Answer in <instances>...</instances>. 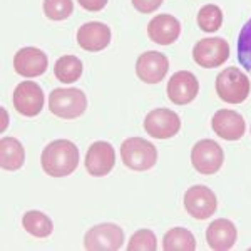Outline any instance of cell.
<instances>
[{
	"label": "cell",
	"mask_w": 251,
	"mask_h": 251,
	"mask_svg": "<svg viewBox=\"0 0 251 251\" xmlns=\"http://www.w3.org/2000/svg\"><path fill=\"white\" fill-rule=\"evenodd\" d=\"M111 42V29L102 22H87L79 27L77 44L87 52H100Z\"/></svg>",
	"instance_id": "obj_16"
},
{
	"label": "cell",
	"mask_w": 251,
	"mask_h": 251,
	"mask_svg": "<svg viewBox=\"0 0 251 251\" xmlns=\"http://www.w3.org/2000/svg\"><path fill=\"white\" fill-rule=\"evenodd\" d=\"M211 126L214 134L226 141L241 139L246 129L243 116L238 114L236 111H231V109H220V111H216V114L213 116Z\"/></svg>",
	"instance_id": "obj_15"
},
{
	"label": "cell",
	"mask_w": 251,
	"mask_h": 251,
	"mask_svg": "<svg viewBox=\"0 0 251 251\" xmlns=\"http://www.w3.org/2000/svg\"><path fill=\"white\" fill-rule=\"evenodd\" d=\"M47 55L37 47H24L15 54L14 69L22 77H39L47 71Z\"/></svg>",
	"instance_id": "obj_14"
},
{
	"label": "cell",
	"mask_w": 251,
	"mask_h": 251,
	"mask_svg": "<svg viewBox=\"0 0 251 251\" xmlns=\"http://www.w3.org/2000/svg\"><path fill=\"white\" fill-rule=\"evenodd\" d=\"M193 59L200 67H220L229 59V44L221 37L201 39L193 47Z\"/></svg>",
	"instance_id": "obj_6"
},
{
	"label": "cell",
	"mask_w": 251,
	"mask_h": 251,
	"mask_svg": "<svg viewBox=\"0 0 251 251\" xmlns=\"http://www.w3.org/2000/svg\"><path fill=\"white\" fill-rule=\"evenodd\" d=\"M157 248L156 236L151 229H139L127 243L129 251H154Z\"/></svg>",
	"instance_id": "obj_26"
},
{
	"label": "cell",
	"mask_w": 251,
	"mask_h": 251,
	"mask_svg": "<svg viewBox=\"0 0 251 251\" xmlns=\"http://www.w3.org/2000/svg\"><path fill=\"white\" fill-rule=\"evenodd\" d=\"M163 0H132V5L141 14H152L161 7Z\"/></svg>",
	"instance_id": "obj_27"
},
{
	"label": "cell",
	"mask_w": 251,
	"mask_h": 251,
	"mask_svg": "<svg viewBox=\"0 0 251 251\" xmlns=\"http://www.w3.org/2000/svg\"><path fill=\"white\" fill-rule=\"evenodd\" d=\"M14 107L19 114L35 117L44 107V91L37 82L24 80L14 91Z\"/></svg>",
	"instance_id": "obj_9"
},
{
	"label": "cell",
	"mask_w": 251,
	"mask_h": 251,
	"mask_svg": "<svg viewBox=\"0 0 251 251\" xmlns=\"http://www.w3.org/2000/svg\"><path fill=\"white\" fill-rule=\"evenodd\" d=\"M25 163V151L15 137H2L0 141V166L5 171H17Z\"/></svg>",
	"instance_id": "obj_19"
},
{
	"label": "cell",
	"mask_w": 251,
	"mask_h": 251,
	"mask_svg": "<svg viewBox=\"0 0 251 251\" xmlns=\"http://www.w3.org/2000/svg\"><path fill=\"white\" fill-rule=\"evenodd\" d=\"M251 82L238 67H226L216 77V94L228 104H241L248 99Z\"/></svg>",
	"instance_id": "obj_2"
},
{
	"label": "cell",
	"mask_w": 251,
	"mask_h": 251,
	"mask_svg": "<svg viewBox=\"0 0 251 251\" xmlns=\"http://www.w3.org/2000/svg\"><path fill=\"white\" fill-rule=\"evenodd\" d=\"M238 240V229L229 220L220 218L214 220L206 229V241L208 246L214 251L231 250Z\"/></svg>",
	"instance_id": "obj_18"
},
{
	"label": "cell",
	"mask_w": 251,
	"mask_h": 251,
	"mask_svg": "<svg viewBox=\"0 0 251 251\" xmlns=\"http://www.w3.org/2000/svg\"><path fill=\"white\" fill-rule=\"evenodd\" d=\"M49 109L60 119H77L87 109V97L80 89H54L49 96Z\"/></svg>",
	"instance_id": "obj_4"
},
{
	"label": "cell",
	"mask_w": 251,
	"mask_h": 251,
	"mask_svg": "<svg viewBox=\"0 0 251 251\" xmlns=\"http://www.w3.org/2000/svg\"><path fill=\"white\" fill-rule=\"evenodd\" d=\"M181 34V24L176 17L169 14L156 15L151 22L148 24V35L152 42L159 46H171L176 42Z\"/></svg>",
	"instance_id": "obj_17"
},
{
	"label": "cell",
	"mask_w": 251,
	"mask_h": 251,
	"mask_svg": "<svg viewBox=\"0 0 251 251\" xmlns=\"http://www.w3.org/2000/svg\"><path fill=\"white\" fill-rule=\"evenodd\" d=\"M200 92V82L196 75L189 71H179L171 75L168 82V97L177 106H186L193 102Z\"/></svg>",
	"instance_id": "obj_11"
},
{
	"label": "cell",
	"mask_w": 251,
	"mask_h": 251,
	"mask_svg": "<svg viewBox=\"0 0 251 251\" xmlns=\"http://www.w3.org/2000/svg\"><path fill=\"white\" fill-rule=\"evenodd\" d=\"M184 208L194 220H208L218 208L216 194L206 186H193L184 194Z\"/></svg>",
	"instance_id": "obj_10"
},
{
	"label": "cell",
	"mask_w": 251,
	"mask_h": 251,
	"mask_svg": "<svg viewBox=\"0 0 251 251\" xmlns=\"http://www.w3.org/2000/svg\"><path fill=\"white\" fill-rule=\"evenodd\" d=\"M223 25V12L218 5L208 3V5L201 7V10L198 12V27L203 32H218Z\"/></svg>",
	"instance_id": "obj_23"
},
{
	"label": "cell",
	"mask_w": 251,
	"mask_h": 251,
	"mask_svg": "<svg viewBox=\"0 0 251 251\" xmlns=\"http://www.w3.org/2000/svg\"><path fill=\"white\" fill-rule=\"evenodd\" d=\"M116 164V151L106 141H97L87 149L86 169L91 176L102 177L112 171Z\"/></svg>",
	"instance_id": "obj_13"
},
{
	"label": "cell",
	"mask_w": 251,
	"mask_h": 251,
	"mask_svg": "<svg viewBox=\"0 0 251 251\" xmlns=\"http://www.w3.org/2000/svg\"><path fill=\"white\" fill-rule=\"evenodd\" d=\"M79 5L87 12H100L107 5L109 0H77Z\"/></svg>",
	"instance_id": "obj_28"
},
{
	"label": "cell",
	"mask_w": 251,
	"mask_h": 251,
	"mask_svg": "<svg viewBox=\"0 0 251 251\" xmlns=\"http://www.w3.org/2000/svg\"><path fill=\"white\" fill-rule=\"evenodd\" d=\"M22 226L27 233L35 238H47L54 231V225H52L50 218L47 214L37 211V209H32V211H27L24 214Z\"/></svg>",
	"instance_id": "obj_22"
},
{
	"label": "cell",
	"mask_w": 251,
	"mask_h": 251,
	"mask_svg": "<svg viewBox=\"0 0 251 251\" xmlns=\"http://www.w3.org/2000/svg\"><path fill=\"white\" fill-rule=\"evenodd\" d=\"M124 231L114 223H102L91 228L84 236V246L91 251H116L123 248Z\"/></svg>",
	"instance_id": "obj_7"
},
{
	"label": "cell",
	"mask_w": 251,
	"mask_h": 251,
	"mask_svg": "<svg viewBox=\"0 0 251 251\" xmlns=\"http://www.w3.org/2000/svg\"><path fill=\"white\" fill-rule=\"evenodd\" d=\"M144 129L151 137L169 139L181 129V119L171 109H154L144 119Z\"/></svg>",
	"instance_id": "obj_8"
},
{
	"label": "cell",
	"mask_w": 251,
	"mask_h": 251,
	"mask_svg": "<svg viewBox=\"0 0 251 251\" xmlns=\"http://www.w3.org/2000/svg\"><path fill=\"white\" fill-rule=\"evenodd\" d=\"M82 60L75 55H64V57L57 59L54 66V75L55 79L64 84H72L80 79L82 75Z\"/></svg>",
	"instance_id": "obj_21"
},
{
	"label": "cell",
	"mask_w": 251,
	"mask_h": 251,
	"mask_svg": "<svg viewBox=\"0 0 251 251\" xmlns=\"http://www.w3.org/2000/svg\"><path fill=\"white\" fill-rule=\"evenodd\" d=\"M2 116H3V124H2V131L5 129V126H7V114H5V111L2 109Z\"/></svg>",
	"instance_id": "obj_29"
},
{
	"label": "cell",
	"mask_w": 251,
	"mask_h": 251,
	"mask_svg": "<svg viewBox=\"0 0 251 251\" xmlns=\"http://www.w3.org/2000/svg\"><path fill=\"white\" fill-rule=\"evenodd\" d=\"M164 251H194L196 238L186 228H173L163 238Z\"/></svg>",
	"instance_id": "obj_20"
},
{
	"label": "cell",
	"mask_w": 251,
	"mask_h": 251,
	"mask_svg": "<svg viewBox=\"0 0 251 251\" xmlns=\"http://www.w3.org/2000/svg\"><path fill=\"white\" fill-rule=\"evenodd\" d=\"M169 71V60L164 54L149 50L139 55L136 62V74L146 84H159Z\"/></svg>",
	"instance_id": "obj_12"
},
{
	"label": "cell",
	"mask_w": 251,
	"mask_h": 251,
	"mask_svg": "<svg viewBox=\"0 0 251 251\" xmlns=\"http://www.w3.org/2000/svg\"><path fill=\"white\" fill-rule=\"evenodd\" d=\"M238 62L251 74V19L243 25L236 40Z\"/></svg>",
	"instance_id": "obj_24"
},
{
	"label": "cell",
	"mask_w": 251,
	"mask_h": 251,
	"mask_svg": "<svg viewBox=\"0 0 251 251\" xmlns=\"http://www.w3.org/2000/svg\"><path fill=\"white\" fill-rule=\"evenodd\" d=\"M121 159L132 171H148L157 163V149L143 137H129L121 144Z\"/></svg>",
	"instance_id": "obj_3"
},
{
	"label": "cell",
	"mask_w": 251,
	"mask_h": 251,
	"mask_svg": "<svg viewBox=\"0 0 251 251\" xmlns=\"http://www.w3.org/2000/svg\"><path fill=\"white\" fill-rule=\"evenodd\" d=\"M74 12L72 0H44V14L50 20H66Z\"/></svg>",
	"instance_id": "obj_25"
},
{
	"label": "cell",
	"mask_w": 251,
	"mask_h": 251,
	"mask_svg": "<svg viewBox=\"0 0 251 251\" xmlns=\"http://www.w3.org/2000/svg\"><path fill=\"white\" fill-rule=\"evenodd\" d=\"M191 163L200 174H204V176L216 174L225 163V152L221 146L214 141L201 139L194 144L191 151Z\"/></svg>",
	"instance_id": "obj_5"
},
{
	"label": "cell",
	"mask_w": 251,
	"mask_h": 251,
	"mask_svg": "<svg viewBox=\"0 0 251 251\" xmlns=\"http://www.w3.org/2000/svg\"><path fill=\"white\" fill-rule=\"evenodd\" d=\"M44 173L52 177L69 176L79 166V149L72 141L57 139L47 144L40 156Z\"/></svg>",
	"instance_id": "obj_1"
}]
</instances>
